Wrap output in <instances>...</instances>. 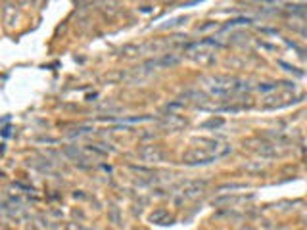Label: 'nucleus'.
<instances>
[{
    "instance_id": "f257e3e1",
    "label": "nucleus",
    "mask_w": 307,
    "mask_h": 230,
    "mask_svg": "<svg viewBox=\"0 0 307 230\" xmlns=\"http://www.w3.org/2000/svg\"><path fill=\"white\" fill-rule=\"evenodd\" d=\"M209 146L206 148H192V150H188L185 155H183V163L187 165H208V163H213V161H217L221 157H225V155H229L232 152V148H230L229 144H221V142H208Z\"/></svg>"
},
{
    "instance_id": "f03ea898",
    "label": "nucleus",
    "mask_w": 307,
    "mask_h": 230,
    "mask_svg": "<svg viewBox=\"0 0 307 230\" xmlns=\"http://www.w3.org/2000/svg\"><path fill=\"white\" fill-rule=\"evenodd\" d=\"M2 22L8 29L18 25V22H20V6L16 2H10V0L4 2V6H2Z\"/></svg>"
},
{
    "instance_id": "7ed1b4c3",
    "label": "nucleus",
    "mask_w": 307,
    "mask_h": 230,
    "mask_svg": "<svg viewBox=\"0 0 307 230\" xmlns=\"http://www.w3.org/2000/svg\"><path fill=\"white\" fill-rule=\"evenodd\" d=\"M138 155L146 163H160V161H164V152L158 146H144V148L138 150Z\"/></svg>"
},
{
    "instance_id": "20e7f679",
    "label": "nucleus",
    "mask_w": 307,
    "mask_h": 230,
    "mask_svg": "<svg viewBox=\"0 0 307 230\" xmlns=\"http://www.w3.org/2000/svg\"><path fill=\"white\" fill-rule=\"evenodd\" d=\"M29 2H31V0H16L18 6H25V4H29Z\"/></svg>"
},
{
    "instance_id": "39448f33",
    "label": "nucleus",
    "mask_w": 307,
    "mask_h": 230,
    "mask_svg": "<svg viewBox=\"0 0 307 230\" xmlns=\"http://www.w3.org/2000/svg\"><path fill=\"white\" fill-rule=\"evenodd\" d=\"M77 2H83V0H77Z\"/></svg>"
}]
</instances>
